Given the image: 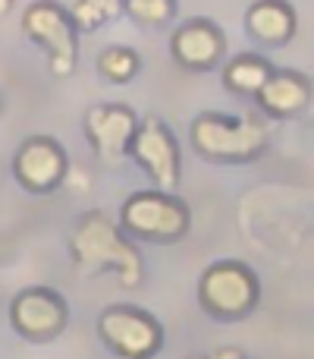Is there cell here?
<instances>
[{
	"instance_id": "cell-17",
	"label": "cell",
	"mask_w": 314,
	"mask_h": 359,
	"mask_svg": "<svg viewBox=\"0 0 314 359\" xmlns=\"http://www.w3.org/2000/svg\"><path fill=\"white\" fill-rule=\"evenodd\" d=\"M123 10L138 25L155 29V25H166L176 16V0H123Z\"/></svg>"
},
{
	"instance_id": "cell-13",
	"label": "cell",
	"mask_w": 314,
	"mask_h": 359,
	"mask_svg": "<svg viewBox=\"0 0 314 359\" xmlns=\"http://www.w3.org/2000/svg\"><path fill=\"white\" fill-rule=\"evenodd\" d=\"M296 10L290 0H255L245 13V29L258 44L267 48H280L290 44L296 35Z\"/></svg>"
},
{
	"instance_id": "cell-14",
	"label": "cell",
	"mask_w": 314,
	"mask_h": 359,
	"mask_svg": "<svg viewBox=\"0 0 314 359\" xmlns=\"http://www.w3.org/2000/svg\"><path fill=\"white\" fill-rule=\"evenodd\" d=\"M271 63L258 54H239L223 67V86L236 95H255L271 76Z\"/></svg>"
},
{
	"instance_id": "cell-20",
	"label": "cell",
	"mask_w": 314,
	"mask_h": 359,
	"mask_svg": "<svg viewBox=\"0 0 314 359\" xmlns=\"http://www.w3.org/2000/svg\"><path fill=\"white\" fill-rule=\"evenodd\" d=\"M189 359H201V356H189Z\"/></svg>"
},
{
	"instance_id": "cell-10",
	"label": "cell",
	"mask_w": 314,
	"mask_h": 359,
	"mask_svg": "<svg viewBox=\"0 0 314 359\" xmlns=\"http://www.w3.org/2000/svg\"><path fill=\"white\" fill-rule=\"evenodd\" d=\"M138 117L126 104H94L85 114V136L92 151L104 164L117 168L129 155V142L136 136Z\"/></svg>"
},
{
	"instance_id": "cell-16",
	"label": "cell",
	"mask_w": 314,
	"mask_h": 359,
	"mask_svg": "<svg viewBox=\"0 0 314 359\" xmlns=\"http://www.w3.org/2000/svg\"><path fill=\"white\" fill-rule=\"evenodd\" d=\"M138 67H142L138 54H136L132 48H123V44L101 50V57H98V73L104 76L107 82H117V86H123V82L136 79Z\"/></svg>"
},
{
	"instance_id": "cell-9",
	"label": "cell",
	"mask_w": 314,
	"mask_h": 359,
	"mask_svg": "<svg viewBox=\"0 0 314 359\" xmlns=\"http://www.w3.org/2000/svg\"><path fill=\"white\" fill-rule=\"evenodd\" d=\"M69 170L66 151L57 139L50 136H31L19 145L13 158V177L31 196H48L63 183Z\"/></svg>"
},
{
	"instance_id": "cell-5",
	"label": "cell",
	"mask_w": 314,
	"mask_h": 359,
	"mask_svg": "<svg viewBox=\"0 0 314 359\" xmlns=\"http://www.w3.org/2000/svg\"><path fill=\"white\" fill-rule=\"evenodd\" d=\"M22 32L29 41L44 48L54 76L63 79V76H69L76 69L79 32H76L66 6H60L57 0H35V4L22 13Z\"/></svg>"
},
{
	"instance_id": "cell-4",
	"label": "cell",
	"mask_w": 314,
	"mask_h": 359,
	"mask_svg": "<svg viewBox=\"0 0 314 359\" xmlns=\"http://www.w3.org/2000/svg\"><path fill=\"white\" fill-rule=\"evenodd\" d=\"M120 227L145 243H176L189 233L192 211L166 189H142L120 208Z\"/></svg>"
},
{
	"instance_id": "cell-12",
	"label": "cell",
	"mask_w": 314,
	"mask_h": 359,
	"mask_svg": "<svg viewBox=\"0 0 314 359\" xmlns=\"http://www.w3.org/2000/svg\"><path fill=\"white\" fill-rule=\"evenodd\" d=\"M255 98H258V107L267 117H299L311 104V79L305 73H296V69H271V76L255 92Z\"/></svg>"
},
{
	"instance_id": "cell-18",
	"label": "cell",
	"mask_w": 314,
	"mask_h": 359,
	"mask_svg": "<svg viewBox=\"0 0 314 359\" xmlns=\"http://www.w3.org/2000/svg\"><path fill=\"white\" fill-rule=\"evenodd\" d=\"M210 359H248V356L242 353L239 347H220V350H214V356Z\"/></svg>"
},
{
	"instance_id": "cell-1",
	"label": "cell",
	"mask_w": 314,
	"mask_h": 359,
	"mask_svg": "<svg viewBox=\"0 0 314 359\" xmlns=\"http://www.w3.org/2000/svg\"><path fill=\"white\" fill-rule=\"evenodd\" d=\"M69 252L82 274H117L120 287L136 290L145 278L142 252L132 246V236L120 224H113L104 211H88L76 224Z\"/></svg>"
},
{
	"instance_id": "cell-6",
	"label": "cell",
	"mask_w": 314,
	"mask_h": 359,
	"mask_svg": "<svg viewBox=\"0 0 314 359\" xmlns=\"http://www.w3.org/2000/svg\"><path fill=\"white\" fill-rule=\"evenodd\" d=\"M104 347L123 359H155L164 350V328L151 312L136 306H107L98 318Z\"/></svg>"
},
{
	"instance_id": "cell-19",
	"label": "cell",
	"mask_w": 314,
	"mask_h": 359,
	"mask_svg": "<svg viewBox=\"0 0 314 359\" xmlns=\"http://www.w3.org/2000/svg\"><path fill=\"white\" fill-rule=\"evenodd\" d=\"M10 6H13V0H0V16H6V13H10Z\"/></svg>"
},
{
	"instance_id": "cell-3",
	"label": "cell",
	"mask_w": 314,
	"mask_h": 359,
	"mask_svg": "<svg viewBox=\"0 0 314 359\" xmlns=\"http://www.w3.org/2000/svg\"><path fill=\"white\" fill-rule=\"evenodd\" d=\"M198 303L220 322H242L261 303V280L245 262H214L198 280Z\"/></svg>"
},
{
	"instance_id": "cell-7",
	"label": "cell",
	"mask_w": 314,
	"mask_h": 359,
	"mask_svg": "<svg viewBox=\"0 0 314 359\" xmlns=\"http://www.w3.org/2000/svg\"><path fill=\"white\" fill-rule=\"evenodd\" d=\"M69 322V306L50 287H25L10 303V325L19 337L31 344H48L63 334Z\"/></svg>"
},
{
	"instance_id": "cell-15",
	"label": "cell",
	"mask_w": 314,
	"mask_h": 359,
	"mask_svg": "<svg viewBox=\"0 0 314 359\" xmlns=\"http://www.w3.org/2000/svg\"><path fill=\"white\" fill-rule=\"evenodd\" d=\"M76 32H94L123 13V0H73L66 6Z\"/></svg>"
},
{
	"instance_id": "cell-11",
	"label": "cell",
	"mask_w": 314,
	"mask_h": 359,
	"mask_svg": "<svg viewBox=\"0 0 314 359\" xmlns=\"http://www.w3.org/2000/svg\"><path fill=\"white\" fill-rule=\"evenodd\" d=\"M170 54L179 67L185 69H214L227 54V38L220 25L210 19H189L183 22L170 38Z\"/></svg>"
},
{
	"instance_id": "cell-2",
	"label": "cell",
	"mask_w": 314,
	"mask_h": 359,
	"mask_svg": "<svg viewBox=\"0 0 314 359\" xmlns=\"http://www.w3.org/2000/svg\"><path fill=\"white\" fill-rule=\"evenodd\" d=\"M189 139L192 149L214 164H248L264 155L271 130L258 114L229 117V114L210 111L192 123Z\"/></svg>"
},
{
	"instance_id": "cell-8",
	"label": "cell",
	"mask_w": 314,
	"mask_h": 359,
	"mask_svg": "<svg viewBox=\"0 0 314 359\" xmlns=\"http://www.w3.org/2000/svg\"><path fill=\"white\" fill-rule=\"evenodd\" d=\"M129 155L142 164V170L155 180L157 189L173 192L183 177V164H179V145L176 136L170 133V126L160 117H145L136 126V136L129 142Z\"/></svg>"
}]
</instances>
